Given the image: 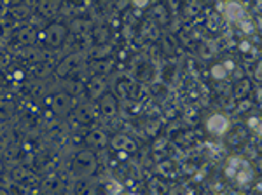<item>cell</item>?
Wrapping results in <instances>:
<instances>
[{
  "mask_svg": "<svg viewBox=\"0 0 262 195\" xmlns=\"http://www.w3.org/2000/svg\"><path fill=\"white\" fill-rule=\"evenodd\" d=\"M96 169H98V159L90 148L79 150L72 159V173L79 178H90L95 175Z\"/></svg>",
  "mask_w": 262,
  "mask_h": 195,
  "instance_id": "1",
  "label": "cell"
},
{
  "mask_svg": "<svg viewBox=\"0 0 262 195\" xmlns=\"http://www.w3.org/2000/svg\"><path fill=\"white\" fill-rule=\"evenodd\" d=\"M88 68L86 63V54L84 53H74L69 54L67 58H63L56 66V71L54 74L60 79H69V77H75L79 75L82 70Z\"/></svg>",
  "mask_w": 262,
  "mask_h": 195,
  "instance_id": "2",
  "label": "cell"
},
{
  "mask_svg": "<svg viewBox=\"0 0 262 195\" xmlns=\"http://www.w3.org/2000/svg\"><path fill=\"white\" fill-rule=\"evenodd\" d=\"M70 28L67 27L65 23H60V21H53L49 23L44 30V40L49 47H60L63 45V42L69 37Z\"/></svg>",
  "mask_w": 262,
  "mask_h": 195,
  "instance_id": "3",
  "label": "cell"
},
{
  "mask_svg": "<svg viewBox=\"0 0 262 195\" xmlns=\"http://www.w3.org/2000/svg\"><path fill=\"white\" fill-rule=\"evenodd\" d=\"M49 105L56 115H67L75 107V98L67 92H56L54 96L49 98Z\"/></svg>",
  "mask_w": 262,
  "mask_h": 195,
  "instance_id": "4",
  "label": "cell"
},
{
  "mask_svg": "<svg viewBox=\"0 0 262 195\" xmlns=\"http://www.w3.org/2000/svg\"><path fill=\"white\" fill-rule=\"evenodd\" d=\"M206 131L213 136H224L229 131V118L222 113H213L206 120Z\"/></svg>",
  "mask_w": 262,
  "mask_h": 195,
  "instance_id": "5",
  "label": "cell"
},
{
  "mask_svg": "<svg viewBox=\"0 0 262 195\" xmlns=\"http://www.w3.org/2000/svg\"><path fill=\"white\" fill-rule=\"evenodd\" d=\"M98 101H100L101 115L107 117V118L117 117V113H119V100H117L116 94H112V92H105Z\"/></svg>",
  "mask_w": 262,
  "mask_h": 195,
  "instance_id": "6",
  "label": "cell"
},
{
  "mask_svg": "<svg viewBox=\"0 0 262 195\" xmlns=\"http://www.w3.org/2000/svg\"><path fill=\"white\" fill-rule=\"evenodd\" d=\"M16 42L19 45H25V47H32L37 42V30L32 27V25H21V27L16 28Z\"/></svg>",
  "mask_w": 262,
  "mask_h": 195,
  "instance_id": "7",
  "label": "cell"
},
{
  "mask_svg": "<svg viewBox=\"0 0 262 195\" xmlns=\"http://www.w3.org/2000/svg\"><path fill=\"white\" fill-rule=\"evenodd\" d=\"M108 143L112 145L114 150L117 152H126V154H131V152L137 150V143L133 141V138L128 136V134H116V136H112L108 139Z\"/></svg>",
  "mask_w": 262,
  "mask_h": 195,
  "instance_id": "8",
  "label": "cell"
},
{
  "mask_svg": "<svg viewBox=\"0 0 262 195\" xmlns=\"http://www.w3.org/2000/svg\"><path fill=\"white\" fill-rule=\"evenodd\" d=\"M114 68V58H105V59H93L88 65V70L91 71V77H103L108 71Z\"/></svg>",
  "mask_w": 262,
  "mask_h": 195,
  "instance_id": "9",
  "label": "cell"
},
{
  "mask_svg": "<svg viewBox=\"0 0 262 195\" xmlns=\"http://www.w3.org/2000/svg\"><path fill=\"white\" fill-rule=\"evenodd\" d=\"M40 188L46 195H61L65 192V181L61 178H58L56 175H53L42 181Z\"/></svg>",
  "mask_w": 262,
  "mask_h": 195,
  "instance_id": "10",
  "label": "cell"
},
{
  "mask_svg": "<svg viewBox=\"0 0 262 195\" xmlns=\"http://www.w3.org/2000/svg\"><path fill=\"white\" fill-rule=\"evenodd\" d=\"M84 143L91 148H103L108 143V136L105 131L101 129H93L84 136Z\"/></svg>",
  "mask_w": 262,
  "mask_h": 195,
  "instance_id": "11",
  "label": "cell"
},
{
  "mask_svg": "<svg viewBox=\"0 0 262 195\" xmlns=\"http://www.w3.org/2000/svg\"><path fill=\"white\" fill-rule=\"evenodd\" d=\"M60 9L61 2H58V0H44V2L37 4V12L42 18H54L60 12Z\"/></svg>",
  "mask_w": 262,
  "mask_h": 195,
  "instance_id": "12",
  "label": "cell"
},
{
  "mask_svg": "<svg viewBox=\"0 0 262 195\" xmlns=\"http://www.w3.org/2000/svg\"><path fill=\"white\" fill-rule=\"evenodd\" d=\"M86 91L91 100H100L107 92L105 91V80L101 77H91L86 84Z\"/></svg>",
  "mask_w": 262,
  "mask_h": 195,
  "instance_id": "13",
  "label": "cell"
},
{
  "mask_svg": "<svg viewBox=\"0 0 262 195\" xmlns=\"http://www.w3.org/2000/svg\"><path fill=\"white\" fill-rule=\"evenodd\" d=\"M224 16H226V19L239 23L242 19H245L243 18L245 9L242 4H238V2H227V4H224Z\"/></svg>",
  "mask_w": 262,
  "mask_h": 195,
  "instance_id": "14",
  "label": "cell"
},
{
  "mask_svg": "<svg viewBox=\"0 0 262 195\" xmlns=\"http://www.w3.org/2000/svg\"><path fill=\"white\" fill-rule=\"evenodd\" d=\"M12 180H14V183H19V185H23V186H28V185H32L33 181H35V176L32 175L28 169H25V167H16V169H12Z\"/></svg>",
  "mask_w": 262,
  "mask_h": 195,
  "instance_id": "15",
  "label": "cell"
},
{
  "mask_svg": "<svg viewBox=\"0 0 262 195\" xmlns=\"http://www.w3.org/2000/svg\"><path fill=\"white\" fill-rule=\"evenodd\" d=\"M234 178H236V181H238L239 185L250 183V181L253 180V171H252L250 164H248V162H239L238 171H236Z\"/></svg>",
  "mask_w": 262,
  "mask_h": 195,
  "instance_id": "16",
  "label": "cell"
},
{
  "mask_svg": "<svg viewBox=\"0 0 262 195\" xmlns=\"http://www.w3.org/2000/svg\"><path fill=\"white\" fill-rule=\"evenodd\" d=\"M93 40H95V44L98 45H107L108 40H111V30L107 27H96L93 28Z\"/></svg>",
  "mask_w": 262,
  "mask_h": 195,
  "instance_id": "17",
  "label": "cell"
},
{
  "mask_svg": "<svg viewBox=\"0 0 262 195\" xmlns=\"http://www.w3.org/2000/svg\"><path fill=\"white\" fill-rule=\"evenodd\" d=\"M252 91V82L248 79H242L234 87V100L243 101V98Z\"/></svg>",
  "mask_w": 262,
  "mask_h": 195,
  "instance_id": "18",
  "label": "cell"
},
{
  "mask_svg": "<svg viewBox=\"0 0 262 195\" xmlns=\"http://www.w3.org/2000/svg\"><path fill=\"white\" fill-rule=\"evenodd\" d=\"M149 190L152 195H168L170 193V188H168V185L164 183L163 180H159V178H152L149 181Z\"/></svg>",
  "mask_w": 262,
  "mask_h": 195,
  "instance_id": "19",
  "label": "cell"
},
{
  "mask_svg": "<svg viewBox=\"0 0 262 195\" xmlns=\"http://www.w3.org/2000/svg\"><path fill=\"white\" fill-rule=\"evenodd\" d=\"M210 75H212V79L215 80H224L229 75V71L226 70L224 63H215V65H212V68H210Z\"/></svg>",
  "mask_w": 262,
  "mask_h": 195,
  "instance_id": "20",
  "label": "cell"
},
{
  "mask_svg": "<svg viewBox=\"0 0 262 195\" xmlns=\"http://www.w3.org/2000/svg\"><path fill=\"white\" fill-rule=\"evenodd\" d=\"M91 21L90 19H84V18H79V19H75L74 23H72V32H75V33H84V32H88V30H91Z\"/></svg>",
  "mask_w": 262,
  "mask_h": 195,
  "instance_id": "21",
  "label": "cell"
},
{
  "mask_svg": "<svg viewBox=\"0 0 262 195\" xmlns=\"http://www.w3.org/2000/svg\"><path fill=\"white\" fill-rule=\"evenodd\" d=\"M135 75L138 77V80H149L150 75H152L150 65H149V63H145V61H142L140 65L137 66V71H135Z\"/></svg>",
  "mask_w": 262,
  "mask_h": 195,
  "instance_id": "22",
  "label": "cell"
},
{
  "mask_svg": "<svg viewBox=\"0 0 262 195\" xmlns=\"http://www.w3.org/2000/svg\"><path fill=\"white\" fill-rule=\"evenodd\" d=\"M142 35L149 37L150 40L158 39V37H159V32H158V25H156L154 21H150V23H145V25H143V30H142Z\"/></svg>",
  "mask_w": 262,
  "mask_h": 195,
  "instance_id": "23",
  "label": "cell"
},
{
  "mask_svg": "<svg viewBox=\"0 0 262 195\" xmlns=\"http://www.w3.org/2000/svg\"><path fill=\"white\" fill-rule=\"evenodd\" d=\"M12 110H14V107H12L11 101H6V100L0 101V118H7V117H11Z\"/></svg>",
  "mask_w": 262,
  "mask_h": 195,
  "instance_id": "24",
  "label": "cell"
},
{
  "mask_svg": "<svg viewBox=\"0 0 262 195\" xmlns=\"http://www.w3.org/2000/svg\"><path fill=\"white\" fill-rule=\"evenodd\" d=\"M166 16H168V11L164 9L163 6H156L154 7V16H152V18L158 21V23H166V21H168Z\"/></svg>",
  "mask_w": 262,
  "mask_h": 195,
  "instance_id": "25",
  "label": "cell"
},
{
  "mask_svg": "<svg viewBox=\"0 0 262 195\" xmlns=\"http://www.w3.org/2000/svg\"><path fill=\"white\" fill-rule=\"evenodd\" d=\"M75 195H96V186L90 183H82V185H79Z\"/></svg>",
  "mask_w": 262,
  "mask_h": 195,
  "instance_id": "26",
  "label": "cell"
},
{
  "mask_svg": "<svg viewBox=\"0 0 262 195\" xmlns=\"http://www.w3.org/2000/svg\"><path fill=\"white\" fill-rule=\"evenodd\" d=\"M247 126L250 127V129L257 131V133H260V117L259 115H252L247 120Z\"/></svg>",
  "mask_w": 262,
  "mask_h": 195,
  "instance_id": "27",
  "label": "cell"
},
{
  "mask_svg": "<svg viewBox=\"0 0 262 195\" xmlns=\"http://www.w3.org/2000/svg\"><path fill=\"white\" fill-rule=\"evenodd\" d=\"M129 89H131V84L128 80H119V82H117V91L121 92V96H128Z\"/></svg>",
  "mask_w": 262,
  "mask_h": 195,
  "instance_id": "28",
  "label": "cell"
},
{
  "mask_svg": "<svg viewBox=\"0 0 262 195\" xmlns=\"http://www.w3.org/2000/svg\"><path fill=\"white\" fill-rule=\"evenodd\" d=\"M107 192L111 195H117L122 192V186L117 183V181H111V183L107 185Z\"/></svg>",
  "mask_w": 262,
  "mask_h": 195,
  "instance_id": "29",
  "label": "cell"
},
{
  "mask_svg": "<svg viewBox=\"0 0 262 195\" xmlns=\"http://www.w3.org/2000/svg\"><path fill=\"white\" fill-rule=\"evenodd\" d=\"M239 27L243 28V32H245V33H253V23H252V21L242 19V21H239Z\"/></svg>",
  "mask_w": 262,
  "mask_h": 195,
  "instance_id": "30",
  "label": "cell"
},
{
  "mask_svg": "<svg viewBox=\"0 0 262 195\" xmlns=\"http://www.w3.org/2000/svg\"><path fill=\"white\" fill-rule=\"evenodd\" d=\"M253 77H255L257 82H260V80H262V65H260V61L257 63L255 70H253Z\"/></svg>",
  "mask_w": 262,
  "mask_h": 195,
  "instance_id": "31",
  "label": "cell"
},
{
  "mask_svg": "<svg viewBox=\"0 0 262 195\" xmlns=\"http://www.w3.org/2000/svg\"><path fill=\"white\" fill-rule=\"evenodd\" d=\"M250 49H252L250 42H242V44H239V51H243V53H247V51H250Z\"/></svg>",
  "mask_w": 262,
  "mask_h": 195,
  "instance_id": "32",
  "label": "cell"
},
{
  "mask_svg": "<svg viewBox=\"0 0 262 195\" xmlns=\"http://www.w3.org/2000/svg\"><path fill=\"white\" fill-rule=\"evenodd\" d=\"M23 77H25V75H23V71H21V70H16V71H14V79H16V80H21Z\"/></svg>",
  "mask_w": 262,
  "mask_h": 195,
  "instance_id": "33",
  "label": "cell"
},
{
  "mask_svg": "<svg viewBox=\"0 0 262 195\" xmlns=\"http://www.w3.org/2000/svg\"><path fill=\"white\" fill-rule=\"evenodd\" d=\"M255 101L257 103H260V87L259 86L255 87Z\"/></svg>",
  "mask_w": 262,
  "mask_h": 195,
  "instance_id": "34",
  "label": "cell"
},
{
  "mask_svg": "<svg viewBox=\"0 0 262 195\" xmlns=\"http://www.w3.org/2000/svg\"><path fill=\"white\" fill-rule=\"evenodd\" d=\"M135 6H137V7H147V6H149V2H137Z\"/></svg>",
  "mask_w": 262,
  "mask_h": 195,
  "instance_id": "35",
  "label": "cell"
},
{
  "mask_svg": "<svg viewBox=\"0 0 262 195\" xmlns=\"http://www.w3.org/2000/svg\"><path fill=\"white\" fill-rule=\"evenodd\" d=\"M4 173V162H2V159H0V175Z\"/></svg>",
  "mask_w": 262,
  "mask_h": 195,
  "instance_id": "36",
  "label": "cell"
}]
</instances>
